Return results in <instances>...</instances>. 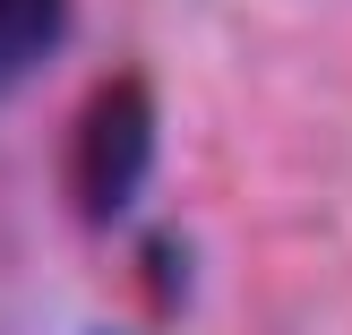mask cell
I'll list each match as a JSON object with an SVG mask.
<instances>
[{
  "mask_svg": "<svg viewBox=\"0 0 352 335\" xmlns=\"http://www.w3.org/2000/svg\"><path fill=\"white\" fill-rule=\"evenodd\" d=\"M155 172V86L138 69L103 78L69 129V198L86 224H120Z\"/></svg>",
  "mask_w": 352,
  "mask_h": 335,
  "instance_id": "6da1fadb",
  "label": "cell"
},
{
  "mask_svg": "<svg viewBox=\"0 0 352 335\" xmlns=\"http://www.w3.org/2000/svg\"><path fill=\"white\" fill-rule=\"evenodd\" d=\"M60 43H69V0H0V95H17Z\"/></svg>",
  "mask_w": 352,
  "mask_h": 335,
  "instance_id": "7a4b0ae2",
  "label": "cell"
}]
</instances>
